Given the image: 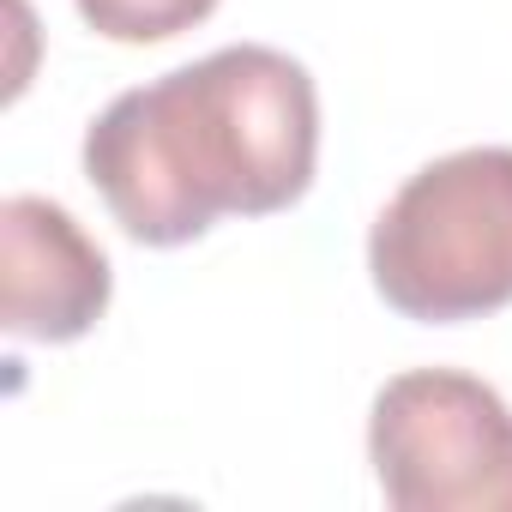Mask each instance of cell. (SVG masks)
I'll list each match as a JSON object with an SVG mask.
<instances>
[{"label":"cell","instance_id":"cell-1","mask_svg":"<svg viewBox=\"0 0 512 512\" xmlns=\"http://www.w3.org/2000/svg\"><path fill=\"white\" fill-rule=\"evenodd\" d=\"M314 163L320 91L266 43L121 91L85 133V175L139 247H187L217 217H272L314 187Z\"/></svg>","mask_w":512,"mask_h":512},{"label":"cell","instance_id":"cell-2","mask_svg":"<svg viewBox=\"0 0 512 512\" xmlns=\"http://www.w3.org/2000/svg\"><path fill=\"white\" fill-rule=\"evenodd\" d=\"M368 272L380 302L422 326L512 308V145L422 163L368 229Z\"/></svg>","mask_w":512,"mask_h":512},{"label":"cell","instance_id":"cell-3","mask_svg":"<svg viewBox=\"0 0 512 512\" xmlns=\"http://www.w3.org/2000/svg\"><path fill=\"white\" fill-rule=\"evenodd\" d=\"M368 464L398 512H512V410L464 368H410L374 392Z\"/></svg>","mask_w":512,"mask_h":512},{"label":"cell","instance_id":"cell-4","mask_svg":"<svg viewBox=\"0 0 512 512\" xmlns=\"http://www.w3.org/2000/svg\"><path fill=\"white\" fill-rule=\"evenodd\" d=\"M109 253L85 223L43 199L13 193L0 205V326L31 344H73L109 314Z\"/></svg>","mask_w":512,"mask_h":512},{"label":"cell","instance_id":"cell-5","mask_svg":"<svg viewBox=\"0 0 512 512\" xmlns=\"http://www.w3.org/2000/svg\"><path fill=\"white\" fill-rule=\"evenodd\" d=\"M79 19L109 43H169L217 13V0H73Z\"/></svg>","mask_w":512,"mask_h":512}]
</instances>
